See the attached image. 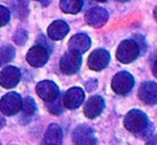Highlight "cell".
Masks as SVG:
<instances>
[{"mask_svg": "<svg viewBox=\"0 0 157 145\" xmlns=\"http://www.w3.org/2000/svg\"><path fill=\"white\" fill-rule=\"evenodd\" d=\"M124 125H125V128L128 130H130V131H132L135 134H140L142 136L150 134L148 130L152 129L146 114L142 113L139 109H132L125 116Z\"/></svg>", "mask_w": 157, "mask_h": 145, "instance_id": "1", "label": "cell"}, {"mask_svg": "<svg viewBox=\"0 0 157 145\" xmlns=\"http://www.w3.org/2000/svg\"><path fill=\"white\" fill-rule=\"evenodd\" d=\"M140 50L141 48L139 47L136 41L126 39L119 44L118 50H117V58L121 63H131L139 57Z\"/></svg>", "mask_w": 157, "mask_h": 145, "instance_id": "2", "label": "cell"}, {"mask_svg": "<svg viewBox=\"0 0 157 145\" xmlns=\"http://www.w3.org/2000/svg\"><path fill=\"white\" fill-rule=\"evenodd\" d=\"M22 98L16 92H9L0 100V112L6 116H13L22 109Z\"/></svg>", "mask_w": 157, "mask_h": 145, "instance_id": "3", "label": "cell"}, {"mask_svg": "<svg viewBox=\"0 0 157 145\" xmlns=\"http://www.w3.org/2000/svg\"><path fill=\"white\" fill-rule=\"evenodd\" d=\"M74 145H96L97 140L93 129L86 124H81L75 128L72 134Z\"/></svg>", "mask_w": 157, "mask_h": 145, "instance_id": "4", "label": "cell"}, {"mask_svg": "<svg viewBox=\"0 0 157 145\" xmlns=\"http://www.w3.org/2000/svg\"><path fill=\"white\" fill-rule=\"evenodd\" d=\"M36 92L43 101H45L48 103H50V102L55 101L58 97H60L59 87L53 81H48V80L38 82L36 86Z\"/></svg>", "mask_w": 157, "mask_h": 145, "instance_id": "5", "label": "cell"}, {"mask_svg": "<svg viewBox=\"0 0 157 145\" xmlns=\"http://www.w3.org/2000/svg\"><path fill=\"white\" fill-rule=\"evenodd\" d=\"M132 86H134V77L126 71L118 72L112 80V88L119 95L128 93L132 88Z\"/></svg>", "mask_w": 157, "mask_h": 145, "instance_id": "6", "label": "cell"}, {"mask_svg": "<svg viewBox=\"0 0 157 145\" xmlns=\"http://www.w3.org/2000/svg\"><path fill=\"white\" fill-rule=\"evenodd\" d=\"M49 49L43 47V45H34L32 47L28 52H27V55H26V59L27 61L29 63V65L34 66V68H39V66H43L48 58H49Z\"/></svg>", "mask_w": 157, "mask_h": 145, "instance_id": "7", "label": "cell"}, {"mask_svg": "<svg viewBox=\"0 0 157 145\" xmlns=\"http://www.w3.org/2000/svg\"><path fill=\"white\" fill-rule=\"evenodd\" d=\"M81 66V54L69 50L60 60V69L64 74H75Z\"/></svg>", "mask_w": 157, "mask_h": 145, "instance_id": "8", "label": "cell"}, {"mask_svg": "<svg viewBox=\"0 0 157 145\" xmlns=\"http://www.w3.org/2000/svg\"><path fill=\"white\" fill-rule=\"evenodd\" d=\"M83 100H85V92L80 87H71L63 96L64 106L69 109L77 108L83 102Z\"/></svg>", "mask_w": 157, "mask_h": 145, "instance_id": "9", "label": "cell"}, {"mask_svg": "<svg viewBox=\"0 0 157 145\" xmlns=\"http://www.w3.org/2000/svg\"><path fill=\"white\" fill-rule=\"evenodd\" d=\"M21 74L16 66H6L0 71V85L5 88L15 87L20 81Z\"/></svg>", "mask_w": 157, "mask_h": 145, "instance_id": "10", "label": "cell"}, {"mask_svg": "<svg viewBox=\"0 0 157 145\" xmlns=\"http://www.w3.org/2000/svg\"><path fill=\"white\" fill-rule=\"evenodd\" d=\"M109 53L104 49H96L93 53H91V55L88 57V66L92 70L99 71L102 69H104L108 63H109Z\"/></svg>", "mask_w": 157, "mask_h": 145, "instance_id": "11", "label": "cell"}, {"mask_svg": "<svg viewBox=\"0 0 157 145\" xmlns=\"http://www.w3.org/2000/svg\"><path fill=\"white\" fill-rule=\"evenodd\" d=\"M85 18H86L88 25H91L93 27H99V26H103L107 22L108 12L103 7H93L90 11H87Z\"/></svg>", "mask_w": 157, "mask_h": 145, "instance_id": "12", "label": "cell"}, {"mask_svg": "<svg viewBox=\"0 0 157 145\" xmlns=\"http://www.w3.org/2000/svg\"><path fill=\"white\" fill-rule=\"evenodd\" d=\"M139 97L147 104L157 103V84L155 82H144L139 88Z\"/></svg>", "mask_w": 157, "mask_h": 145, "instance_id": "13", "label": "cell"}, {"mask_svg": "<svg viewBox=\"0 0 157 145\" xmlns=\"http://www.w3.org/2000/svg\"><path fill=\"white\" fill-rule=\"evenodd\" d=\"M104 108V101L101 96H92L85 104V116L87 118L98 117Z\"/></svg>", "mask_w": 157, "mask_h": 145, "instance_id": "14", "label": "cell"}, {"mask_svg": "<svg viewBox=\"0 0 157 145\" xmlns=\"http://www.w3.org/2000/svg\"><path fill=\"white\" fill-rule=\"evenodd\" d=\"M90 45H91V39L85 33L75 34L69 41V49L72 50V52H77L80 54L83 53V52H86L90 48Z\"/></svg>", "mask_w": 157, "mask_h": 145, "instance_id": "15", "label": "cell"}, {"mask_svg": "<svg viewBox=\"0 0 157 145\" xmlns=\"http://www.w3.org/2000/svg\"><path fill=\"white\" fill-rule=\"evenodd\" d=\"M63 131L58 124H50L44 134L42 145H61Z\"/></svg>", "mask_w": 157, "mask_h": 145, "instance_id": "16", "label": "cell"}, {"mask_svg": "<svg viewBox=\"0 0 157 145\" xmlns=\"http://www.w3.org/2000/svg\"><path fill=\"white\" fill-rule=\"evenodd\" d=\"M69 32V25L65 21L58 20L54 21L49 27H48V37L52 38L53 41H59L63 39Z\"/></svg>", "mask_w": 157, "mask_h": 145, "instance_id": "17", "label": "cell"}, {"mask_svg": "<svg viewBox=\"0 0 157 145\" xmlns=\"http://www.w3.org/2000/svg\"><path fill=\"white\" fill-rule=\"evenodd\" d=\"M60 9L66 12V14H77L82 5L83 1H78V0H61L60 2Z\"/></svg>", "mask_w": 157, "mask_h": 145, "instance_id": "18", "label": "cell"}, {"mask_svg": "<svg viewBox=\"0 0 157 145\" xmlns=\"http://www.w3.org/2000/svg\"><path fill=\"white\" fill-rule=\"evenodd\" d=\"M15 57V49L12 45H4L0 48V66L10 63Z\"/></svg>", "mask_w": 157, "mask_h": 145, "instance_id": "19", "label": "cell"}, {"mask_svg": "<svg viewBox=\"0 0 157 145\" xmlns=\"http://www.w3.org/2000/svg\"><path fill=\"white\" fill-rule=\"evenodd\" d=\"M37 111V104L34 102L33 98L31 97H26L23 100V103H22V112L26 117H32Z\"/></svg>", "mask_w": 157, "mask_h": 145, "instance_id": "20", "label": "cell"}, {"mask_svg": "<svg viewBox=\"0 0 157 145\" xmlns=\"http://www.w3.org/2000/svg\"><path fill=\"white\" fill-rule=\"evenodd\" d=\"M63 104H64V102L61 101L60 97H58L55 101L48 103V107H49V109H50L54 114H60V113L63 112Z\"/></svg>", "mask_w": 157, "mask_h": 145, "instance_id": "21", "label": "cell"}, {"mask_svg": "<svg viewBox=\"0 0 157 145\" xmlns=\"http://www.w3.org/2000/svg\"><path fill=\"white\" fill-rule=\"evenodd\" d=\"M27 38H28V34H27V32L25 31V29H17L16 31V33H15V36H13V41L17 43V44H25L26 43V41H27Z\"/></svg>", "mask_w": 157, "mask_h": 145, "instance_id": "22", "label": "cell"}, {"mask_svg": "<svg viewBox=\"0 0 157 145\" xmlns=\"http://www.w3.org/2000/svg\"><path fill=\"white\" fill-rule=\"evenodd\" d=\"M9 20H10V11L5 6L0 5V27L5 26L9 22Z\"/></svg>", "mask_w": 157, "mask_h": 145, "instance_id": "23", "label": "cell"}, {"mask_svg": "<svg viewBox=\"0 0 157 145\" xmlns=\"http://www.w3.org/2000/svg\"><path fill=\"white\" fill-rule=\"evenodd\" d=\"M22 7H23V9L27 7V2H25V1H20V2H15V4H13L15 12L17 14L18 17H26V15H27V12L22 11Z\"/></svg>", "mask_w": 157, "mask_h": 145, "instance_id": "24", "label": "cell"}, {"mask_svg": "<svg viewBox=\"0 0 157 145\" xmlns=\"http://www.w3.org/2000/svg\"><path fill=\"white\" fill-rule=\"evenodd\" d=\"M146 145H157V135H156V136H152V138L147 141Z\"/></svg>", "mask_w": 157, "mask_h": 145, "instance_id": "25", "label": "cell"}, {"mask_svg": "<svg viewBox=\"0 0 157 145\" xmlns=\"http://www.w3.org/2000/svg\"><path fill=\"white\" fill-rule=\"evenodd\" d=\"M152 71H153V74H155V76L157 77V58L153 60V63H152Z\"/></svg>", "mask_w": 157, "mask_h": 145, "instance_id": "26", "label": "cell"}, {"mask_svg": "<svg viewBox=\"0 0 157 145\" xmlns=\"http://www.w3.org/2000/svg\"><path fill=\"white\" fill-rule=\"evenodd\" d=\"M4 125H5V119H4V117L0 114V129H1Z\"/></svg>", "mask_w": 157, "mask_h": 145, "instance_id": "27", "label": "cell"}, {"mask_svg": "<svg viewBox=\"0 0 157 145\" xmlns=\"http://www.w3.org/2000/svg\"><path fill=\"white\" fill-rule=\"evenodd\" d=\"M155 18H156V20H157V7H156V9H155Z\"/></svg>", "mask_w": 157, "mask_h": 145, "instance_id": "28", "label": "cell"}]
</instances>
